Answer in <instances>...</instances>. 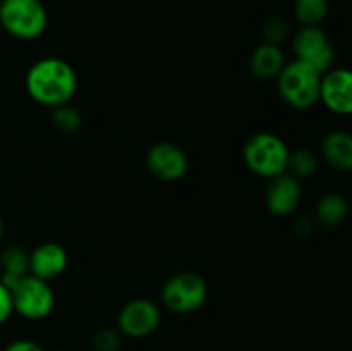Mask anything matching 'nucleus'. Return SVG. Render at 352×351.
<instances>
[{"instance_id":"f257e3e1","label":"nucleus","mask_w":352,"mask_h":351,"mask_svg":"<svg viewBox=\"0 0 352 351\" xmlns=\"http://www.w3.org/2000/svg\"><path fill=\"white\" fill-rule=\"evenodd\" d=\"M24 86L33 102L55 109L71 103L78 92V74L65 58H38L28 69Z\"/></svg>"},{"instance_id":"f03ea898","label":"nucleus","mask_w":352,"mask_h":351,"mask_svg":"<svg viewBox=\"0 0 352 351\" xmlns=\"http://www.w3.org/2000/svg\"><path fill=\"white\" fill-rule=\"evenodd\" d=\"M289 155V145L270 131L253 134L243 147L244 165L254 176H260L267 181L287 172Z\"/></svg>"},{"instance_id":"7ed1b4c3","label":"nucleus","mask_w":352,"mask_h":351,"mask_svg":"<svg viewBox=\"0 0 352 351\" xmlns=\"http://www.w3.org/2000/svg\"><path fill=\"white\" fill-rule=\"evenodd\" d=\"M277 89L280 98L296 110H309L320 103L322 74L316 69L299 61L285 62L277 76Z\"/></svg>"},{"instance_id":"20e7f679","label":"nucleus","mask_w":352,"mask_h":351,"mask_svg":"<svg viewBox=\"0 0 352 351\" xmlns=\"http://www.w3.org/2000/svg\"><path fill=\"white\" fill-rule=\"evenodd\" d=\"M48 14L41 0H2L0 26L12 38L31 41L45 33Z\"/></svg>"},{"instance_id":"39448f33","label":"nucleus","mask_w":352,"mask_h":351,"mask_svg":"<svg viewBox=\"0 0 352 351\" xmlns=\"http://www.w3.org/2000/svg\"><path fill=\"white\" fill-rule=\"evenodd\" d=\"M160 298L165 308L172 313L189 315L205 306L208 299V284L198 272L182 270L164 282Z\"/></svg>"},{"instance_id":"423d86ee","label":"nucleus","mask_w":352,"mask_h":351,"mask_svg":"<svg viewBox=\"0 0 352 351\" xmlns=\"http://www.w3.org/2000/svg\"><path fill=\"white\" fill-rule=\"evenodd\" d=\"M14 313L26 320H43L54 312L55 292L50 282L26 274L10 288Z\"/></svg>"},{"instance_id":"0eeeda50","label":"nucleus","mask_w":352,"mask_h":351,"mask_svg":"<svg viewBox=\"0 0 352 351\" xmlns=\"http://www.w3.org/2000/svg\"><path fill=\"white\" fill-rule=\"evenodd\" d=\"M292 52L296 61L316 69L320 74H325L336 64L332 40L320 26H301L292 36Z\"/></svg>"},{"instance_id":"6e6552de","label":"nucleus","mask_w":352,"mask_h":351,"mask_svg":"<svg viewBox=\"0 0 352 351\" xmlns=\"http://www.w3.org/2000/svg\"><path fill=\"white\" fill-rule=\"evenodd\" d=\"M162 312L155 301L148 298L129 299L117 315V329L124 337L143 339L160 327Z\"/></svg>"},{"instance_id":"1a4fd4ad","label":"nucleus","mask_w":352,"mask_h":351,"mask_svg":"<svg viewBox=\"0 0 352 351\" xmlns=\"http://www.w3.org/2000/svg\"><path fill=\"white\" fill-rule=\"evenodd\" d=\"M146 167L158 181L175 182L188 172L189 158L179 145L172 141H158L148 148Z\"/></svg>"},{"instance_id":"9d476101","label":"nucleus","mask_w":352,"mask_h":351,"mask_svg":"<svg viewBox=\"0 0 352 351\" xmlns=\"http://www.w3.org/2000/svg\"><path fill=\"white\" fill-rule=\"evenodd\" d=\"M320 102L330 112L352 116V69L332 67L322 74Z\"/></svg>"},{"instance_id":"9b49d317","label":"nucleus","mask_w":352,"mask_h":351,"mask_svg":"<svg viewBox=\"0 0 352 351\" xmlns=\"http://www.w3.org/2000/svg\"><path fill=\"white\" fill-rule=\"evenodd\" d=\"M302 186L299 179L289 172L270 179L265 189V206L275 217H291L299 209Z\"/></svg>"},{"instance_id":"f8f14e48","label":"nucleus","mask_w":352,"mask_h":351,"mask_svg":"<svg viewBox=\"0 0 352 351\" xmlns=\"http://www.w3.org/2000/svg\"><path fill=\"white\" fill-rule=\"evenodd\" d=\"M67 265V250L55 241H45L30 251V274L47 282L60 277Z\"/></svg>"},{"instance_id":"ddd939ff","label":"nucleus","mask_w":352,"mask_h":351,"mask_svg":"<svg viewBox=\"0 0 352 351\" xmlns=\"http://www.w3.org/2000/svg\"><path fill=\"white\" fill-rule=\"evenodd\" d=\"M320 158L329 167L340 172L352 171V133L333 129L323 136L320 143Z\"/></svg>"},{"instance_id":"4468645a","label":"nucleus","mask_w":352,"mask_h":351,"mask_svg":"<svg viewBox=\"0 0 352 351\" xmlns=\"http://www.w3.org/2000/svg\"><path fill=\"white\" fill-rule=\"evenodd\" d=\"M285 65V55L282 47L272 43H261L250 57V72L258 81L277 79Z\"/></svg>"},{"instance_id":"2eb2a0df","label":"nucleus","mask_w":352,"mask_h":351,"mask_svg":"<svg viewBox=\"0 0 352 351\" xmlns=\"http://www.w3.org/2000/svg\"><path fill=\"white\" fill-rule=\"evenodd\" d=\"M349 215V202L342 193L330 191L320 196L315 206V222L323 229H336L342 226Z\"/></svg>"},{"instance_id":"dca6fc26","label":"nucleus","mask_w":352,"mask_h":351,"mask_svg":"<svg viewBox=\"0 0 352 351\" xmlns=\"http://www.w3.org/2000/svg\"><path fill=\"white\" fill-rule=\"evenodd\" d=\"M0 268H2L0 281L10 289L16 284L17 279L30 274V251L17 246V244L7 246L0 253Z\"/></svg>"},{"instance_id":"f3484780","label":"nucleus","mask_w":352,"mask_h":351,"mask_svg":"<svg viewBox=\"0 0 352 351\" xmlns=\"http://www.w3.org/2000/svg\"><path fill=\"white\" fill-rule=\"evenodd\" d=\"M320 167V155L316 151H313L311 148H296L291 150L289 155V165L287 172L291 176H294L296 179L302 181V179H309L316 174Z\"/></svg>"},{"instance_id":"a211bd4d","label":"nucleus","mask_w":352,"mask_h":351,"mask_svg":"<svg viewBox=\"0 0 352 351\" xmlns=\"http://www.w3.org/2000/svg\"><path fill=\"white\" fill-rule=\"evenodd\" d=\"M50 120L57 133L64 134V136H72L78 131H81L85 119H82L81 110L72 107L71 103H65V105L52 109Z\"/></svg>"},{"instance_id":"6ab92c4d","label":"nucleus","mask_w":352,"mask_h":351,"mask_svg":"<svg viewBox=\"0 0 352 351\" xmlns=\"http://www.w3.org/2000/svg\"><path fill=\"white\" fill-rule=\"evenodd\" d=\"M329 14V0H296L294 16L301 26H320Z\"/></svg>"},{"instance_id":"aec40b11","label":"nucleus","mask_w":352,"mask_h":351,"mask_svg":"<svg viewBox=\"0 0 352 351\" xmlns=\"http://www.w3.org/2000/svg\"><path fill=\"white\" fill-rule=\"evenodd\" d=\"M289 23L280 16H274L263 24V41L265 43L278 45L280 47L289 38Z\"/></svg>"},{"instance_id":"412c9836","label":"nucleus","mask_w":352,"mask_h":351,"mask_svg":"<svg viewBox=\"0 0 352 351\" xmlns=\"http://www.w3.org/2000/svg\"><path fill=\"white\" fill-rule=\"evenodd\" d=\"M124 336L119 329H100L93 334V351H119L122 348Z\"/></svg>"},{"instance_id":"4be33fe9","label":"nucleus","mask_w":352,"mask_h":351,"mask_svg":"<svg viewBox=\"0 0 352 351\" xmlns=\"http://www.w3.org/2000/svg\"><path fill=\"white\" fill-rule=\"evenodd\" d=\"M14 313V305H12V295H10V289L0 281V326L6 323L7 320L12 317Z\"/></svg>"},{"instance_id":"5701e85b","label":"nucleus","mask_w":352,"mask_h":351,"mask_svg":"<svg viewBox=\"0 0 352 351\" xmlns=\"http://www.w3.org/2000/svg\"><path fill=\"white\" fill-rule=\"evenodd\" d=\"M2 351H45V350L33 339H14L10 341Z\"/></svg>"},{"instance_id":"b1692460","label":"nucleus","mask_w":352,"mask_h":351,"mask_svg":"<svg viewBox=\"0 0 352 351\" xmlns=\"http://www.w3.org/2000/svg\"><path fill=\"white\" fill-rule=\"evenodd\" d=\"M313 227H315V220L309 215H301L294 220V227L292 229L299 236H308V234H311Z\"/></svg>"},{"instance_id":"393cba45","label":"nucleus","mask_w":352,"mask_h":351,"mask_svg":"<svg viewBox=\"0 0 352 351\" xmlns=\"http://www.w3.org/2000/svg\"><path fill=\"white\" fill-rule=\"evenodd\" d=\"M2 236H3V220L2 217H0V240H2Z\"/></svg>"},{"instance_id":"a878e982","label":"nucleus","mask_w":352,"mask_h":351,"mask_svg":"<svg viewBox=\"0 0 352 351\" xmlns=\"http://www.w3.org/2000/svg\"><path fill=\"white\" fill-rule=\"evenodd\" d=\"M57 351H65V350H57Z\"/></svg>"}]
</instances>
